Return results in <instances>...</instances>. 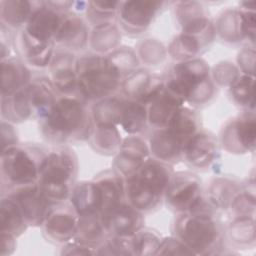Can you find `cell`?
I'll return each instance as SVG.
<instances>
[{
  "label": "cell",
  "mask_w": 256,
  "mask_h": 256,
  "mask_svg": "<svg viewBox=\"0 0 256 256\" xmlns=\"http://www.w3.org/2000/svg\"><path fill=\"white\" fill-rule=\"evenodd\" d=\"M93 127L91 111L77 95L59 96L48 112L39 119L43 138L57 145L89 140Z\"/></svg>",
  "instance_id": "1"
},
{
  "label": "cell",
  "mask_w": 256,
  "mask_h": 256,
  "mask_svg": "<svg viewBox=\"0 0 256 256\" xmlns=\"http://www.w3.org/2000/svg\"><path fill=\"white\" fill-rule=\"evenodd\" d=\"M163 79L166 91L191 105H204L216 94L210 68L200 57L176 62Z\"/></svg>",
  "instance_id": "2"
},
{
  "label": "cell",
  "mask_w": 256,
  "mask_h": 256,
  "mask_svg": "<svg viewBox=\"0 0 256 256\" xmlns=\"http://www.w3.org/2000/svg\"><path fill=\"white\" fill-rule=\"evenodd\" d=\"M78 173V158L74 150L64 145L48 149L41 164L37 185L54 205L69 199Z\"/></svg>",
  "instance_id": "3"
},
{
  "label": "cell",
  "mask_w": 256,
  "mask_h": 256,
  "mask_svg": "<svg viewBox=\"0 0 256 256\" xmlns=\"http://www.w3.org/2000/svg\"><path fill=\"white\" fill-rule=\"evenodd\" d=\"M173 235L194 255L221 254L225 246L224 229L214 212L179 213L173 223Z\"/></svg>",
  "instance_id": "4"
},
{
  "label": "cell",
  "mask_w": 256,
  "mask_h": 256,
  "mask_svg": "<svg viewBox=\"0 0 256 256\" xmlns=\"http://www.w3.org/2000/svg\"><path fill=\"white\" fill-rule=\"evenodd\" d=\"M173 173L171 164L150 157L125 180V200L142 213L154 210L164 198Z\"/></svg>",
  "instance_id": "5"
},
{
  "label": "cell",
  "mask_w": 256,
  "mask_h": 256,
  "mask_svg": "<svg viewBox=\"0 0 256 256\" xmlns=\"http://www.w3.org/2000/svg\"><path fill=\"white\" fill-rule=\"evenodd\" d=\"M77 96L86 103L114 95L123 75L105 55L89 53L76 60Z\"/></svg>",
  "instance_id": "6"
},
{
  "label": "cell",
  "mask_w": 256,
  "mask_h": 256,
  "mask_svg": "<svg viewBox=\"0 0 256 256\" xmlns=\"http://www.w3.org/2000/svg\"><path fill=\"white\" fill-rule=\"evenodd\" d=\"M48 149L30 144H16L1 153V192L37 183L41 164Z\"/></svg>",
  "instance_id": "7"
},
{
  "label": "cell",
  "mask_w": 256,
  "mask_h": 256,
  "mask_svg": "<svg viewBox=\"0 0 256 256\" xmlns=\"http://www.w3.org/2000/svg\"><path fill=\"white\" fill-rule=\"evenodd\" d=\"M201 179L190 171L174 172L164 193L167 207L176 213L192 210L203 198Z\"/></svg>",
  "instance_id": "8"
},
{
  "label": "cell",
  "mask_w": 256,
  "mask_h": 256,
  "mask_svg": "<svg viewBox=\"0 0 256 256\" xmlns=\"http://www.w3.org/2000/svg\"><path fill=\"white\" fill-rule=\"evenodd\" d=\"M219 145L229 153L253 152L256 141V121L254 111H245L230 120L221 130Z\"/></svg>",
  "instance_id": "9"
},
{
  "label": "cell",
  "mask_w": 256,
  "mask_h": 256,
  "mask_svg": "<svg viewBox=\"0 0 256 256\" xmlns=\"http://www.w3.org/2000/svg\"><path fill=\"white\" fill-rule=\"evenodd\" d=\"M167 2L133 0L121 2L117 19L120 27L128 34L144 32L154 21Z\"/></svg>",
  "instance_id": "10"
},
{
  "label": "cell",
  "mask_w": 256,
  "mask_h": 256,
  "mask_svg": "<svg viewBox=\"0 0 256 256\" xmlns=\"http://www.w3.org/2000/svg\"><path fill=\"white\" fill-rule=\"evenodd\" d=\"M78 218V214L67 200L52 206L41 227L47 239L64 245L74 238Z\"/></svg>",
  "instance_id": "11"
},
{
  "label": "cell",
  "mask_w": 256,
  "mask_h": 256,
  "mask_svg": "<svg viewBox=\"0 0 256 256\" xmlns=\"http://www.w3.org/2000/svg\"><path fill=\"white\" fill-rule=\"evenodd\" d=\"M3 195L17 202L28 226H42L53 206L40 191L37 183L12 189Z\"/></svg>",
  "instance_id": "12"
},
{
  "label": "cell",
  "mask_w": 256,
  "mask_h": 256,
  "mask_svg": "<svg viewBox=\"0 0 256 256\" xmlns=\"http://www.w3.org/2000/svg\"><path fill=\"white\" fill-rule=\"evenodd\" d=\"M218 157L219 141L213 133L204 129L194 134L183 147L182 159L194 169H209Z\"/></svg>",
  "instance_id": "13"
},
{
  "label": "cell",
  "mask_w": 256,
  "mask_h": 256,
  "mask_svg": "<svg viewBox=\"0 0 256 256\" xmlns=\"http://www.w3.org/2000/svg\"><path fill=\"white\" fill-rule=\"evenodd\" d=\"M101 219L108 236H132L144 226L143 213L126 200L104 212Z\"/></svg>",
  "instance_id": "14"
},
{
  "label": "cell",
  "mask_w": 256,
  "mask_h": 256,
  "mask_svg": "<svg viewBox=\"0 0 256 256\" xmlns=\"http://www.w3.org/2000/svg\"><path fill=\"white\" fill-rule=\"evenodd\" d=\"M12 41L15 50L25 63L36 68L50 66L56 52L54 42L40 41L29 35L23 28L16 31Z\"/></svg>",
  "instance_id": "15"
},
{
  "label": "cell",
  "mask_w": 256,
  "mask_h": 256,
  "mask_svg": "<svg viewBox=\"0 0 256 256\" xmlns=\"http://www.w3.org/2000/svg\"><path fill=\"white\" fill-rule=\"evenodd\" d=\"M89 37L87 23L76 13L68 11L62 14L54 43L62 50L69 52L81 51L88 46Z\"/></svg>",
  "instance_id": "16"
},
{
  "label": "cell",
  "mask_w": 256,
  "mask_h": 256,
  "mask_svg": "<svg viewBox=\"0 0 256 256\" xmlns=\"http://www.w3.org/2000/svg\"><path fill=\"white\" fill-rule=\"evenodd\" d=\"M76 60L74 55L66 50H56L49 66L50 80L60 96L77 95Z\"/></svg>",
  "instance_id": "17"
},
{
  "label": "cell",
  "mask_w": 256,
  "mask_h": 256,
  "mask_svg": "<svg viewBox=\"0 0 256 256\" xmlns=\"http://www.w3.org/2000/svg\"><path fill=\"white\" fill-rule=\"evenodd\" d=\"M62 14L48 6L45 1L37 5L23 29L32 37L43 42H54L59 29Z\"/></svg>",
  "instance_id": "18"
},
{
  "label": "cell",
  "mask_w": 256,
  "mask_h": 256,
  "mask_svg": "<svg viewBox=\"0 0 256 256\" xmlns=\"http://www.w3.org/2000/svg\"><path fill=\"white\" fill-rule=\"evenodd\" d=\"M184 143L178 139L167 127L155 128L150 134L149 149L152 158L167 164L182 159Z\"/></svg>",
  "instance_id": "19"
},
{
  "label": "cell",
  "mask_w": 256,
  "mask_h": 256,
  "mask_svg": "<svg viewBox=\"0 0 256 256\" xmlns=\"http://www.w3.org/2000/svg\"><path fill=\"white\" fill-rule=\"evenodd\" d=\"M68 200L78 216L101 215L103 212L101 194L93 180L75 183Z\"/></svg>",
  "instance_id": "20"
},
{
  "label": "cell",
  "mask_w": 256,
  "mask_h": 256,
  "mask_svg": "<svg viewBox=\"0 0 256 256\" xmlns=\"http://www.w3.org/2000/svg\"><path fill=\"white\" fill-rule=\"evenodd\" d=\"M29 102L38 120L43 117L59 97L51 80L46 77L32 79L25 87Z\"/></svg>",
  "instance_id": "21"
},
{
  "label": "cell",
  "mask_w": 256,
  "mask_h": 256,
  "mask_svg": "<svg viewBox=\"0 0 256 256\" xmlns=\"http://www.w3.org/2000/svg\"><path fill=\"white\" fill-rule=\"evenodd\" d=\"M102 198L103 212L125 200V179L114 169L99 172L93 178ZM101 214V215H102Z\"/></svg>",
  "instance_id": "22"
},
{
  "label": "cell",
  "mask_w": 256,
  "mask_h": 256,
  "mask_svg": "<svg viewBox=\"0 0 256 256\" xmlns=\"http://www.w3.org/2000/svg\"><path fill=\"white\" fill-rule=\"evenodd\" d=\"M31 80L30 70L23 60L9 57L1 61V96L24 88Z\"/></svg>",
  "instance_id": "23"
},
{
  "label": "cell",
  "mask_w": 256,
  "mask_h": 256,
  "mask_svg": "<svg viewBox=\"0 0 256 256\" xmlns=\"http://www.w3.org/2000/svg\"><path fill=\"white\" fill-rule=\"evenodd\" d=\"M241 189V184L235 179L227 176H217L210 181L204 197L215 211L226 210L234 196Z\"/></svg>",
  "instance_id": "24"
},
{
  "label": "cell",
  "mask_w": 256,
  "mask_h": 256,
  "mask_svg": "<svg viewBox=\"0 0 256 256\" xmlns=\"http://www.w3.org/2000/svg\"><path fill=\"white\" fill-rule=\"evenodd\" d=\"M184 105V102L169 93L165 89L163 92L147 106L148 124L155 128L166 127L176 111Z\"/></svg>",
  "instance_id": "25"
},
{
  "label": "cell",
  "mask_w": 256,
  "mask_h": 256,
  "mask_svg": "<svg viewBox=\"0 0 256 256\" xmlns=\"http://www.w3.org/2000/svg\"><path fill=\"white\" fill-rule=\"evenodd\" d=\"M37 2L27 0H2L0 2L1 25L9 30L17 31L22 29L34 11Z\"/></svg>",
  "instance_id": "26"
},
{
  "label": "cell",
  "mask_w": 256,
  "mask_h": 256,
  "mask_svg": "<svg viewBox=\"0 0 256 256\" xmlns=\"http://www.w3.org/2000/svg\"><path fill=\"white\" fill-rule=\"evenodd\" d=\"M210 42L212 40L180 32L171 41L168 47V54L177 62L191 60L198 58Z\"/></svg>",
  "instance_id": "27"
},
{
  "label": "cell",
  "mask_w": 256,
  "mask_h": 256,
  "mask_svg": "<svg viewBox=\"0 0 256 256\" xmlns=\"http://www.w3.org/2000/svg\"><path fill=\"white\" fill-rule=\"evenodd\" d=\"M2 120L21 123L34 116L33 109L24 88L6 96H1Z\"/></svg>",
  "instance_id": "28"
},
{
  "label": "cell",
  "mask_w": 256,
  "mask_h": 256,
  "mask_svg": "<svg viewBox=\"0 0 256 256\" xmlns=\"http://www.w3.org/2000/svg\"><path fill=\"white\" fill-rule=\"evenodd\" d=\"M201 125V116L198 111L183 105L172 116L166 127L185 145L194 134L202 129Z\"/></svg>",
  "instance_id": "29"
},
{
  "label": "cell",
  "mask_w": 256,
  "mask_h": 256,
  "mask_svg": "<svg viewBox=\"0 0 256 256\" xmlns=\"http://www.w3.org/2000/svg\"><path fill=\"white\" fill-rule=\"evenodd\" d=\"M107 237L101 215H83L78 218L76 233L72 240L98 249Z\"/></svg>",
  "instance_id": "30"
},
{
  "label": "cell",
  "mask_w": 256,
  "mask_h": 256,
  "mask_svg": "<svg viewBox=\"0 0 256 256\" xmlns=\"http://www.w3.org/2000/svg\"><path fill=\"white\" fill-rule=\"evenodd\" d=\"M0 232L9 233L16 238L28 228L21 208L9 196L2 195L0 203Z\"/></svg>",
  "instance_id": "31"
},
{
  "label": "cell",
  "mask_w": 256,
  "mask_h": 256,
  "mask_svg": "<svg viewBox=\"0 0 256 256\" xmlns=\"http://www.w3.org/2000/svg\"><path fill=\"white\" fill-rule=\"evenodd\" d=\"M89 140L91 147L103 155L117 154L122 143L117 126L110 124H94Z\"/></svg>",
  "instance_id": "32"
},
{
  "label": "cell",
  "mask_w": 256,
  "mask_h": 256,
  "mask_svg": "<svg viewBox=\"0 0 256 256\" xmlns=\"http://www.w3.org/2000/svg\"><path fill=\"white\" fill-rule=\"evenodd\" d=\"M119 125L129 135L144 131L148 125L147 106L136 100L125 98Z\"/></svg>",
  "instance_id": "33"
},
{
  "label": "cell",
  "mask_w": 256,
  "mask_h": 256,
  "mask_svg": "<svg viewBox=\"0 0 256 256\" xmlns=\"http://www.w3.org/2000/svg\"><path fill=\"white\" fill-rule=\"evenodd\" d=\"M225 239L237 247H250L255 243L254 215L234 216L233 220L224 229Z\"/></svg>",
  "instance_id": "34"
},
{
  "label": "cell",
  "mask_w": 256,
  "mask_h": 256,
  "mask_svg": "<svg viewBox=\"0 0 256 256\" xmlns=\"http://www.w3.org/2000/svg\"><path fill=\"white\" fill-rule=\"evenodd\" d=\"M125 98L111 95L94 102L91 116L94 124H110L118 126Z\"/></svg>",
  "instance_id": "35"
},
{
  "label": "cell",
  "mask_w": 256,
  "mask_h": 256,
  "mask_svg": "<svg viewBox=\"0 0 256 256\" xmlns=\"http://www.w3.org/2000/svg\"><path fill=\"white\" fill-rule=\"evenodd\" d=\"M121 39L118 26L114 23H105L95 26L89 37V42L95 53L104 55L116 49Z\"/></svg>",
  "instance_id": "36"
},
{
  "label": "cell",
  "mask_w": 256,
  "mask_h": 256,
  "mask_svg": "<svg viewBox=\"0 0 256 256\" xmlns=\"http://www.w3.org/2000/svg\"><path fill=\"white\" fill-rule=\"evenodd\" d=\"M214 28L215 33L225 41L237 43L244 40L238 9H227L223 11Z\"/></svg>",
  "instance_id": "37"
},
{
  "label": "cell",
  "mask_w": 256,
  "mask_h": 256,
  "mask_svg": "<svg viewBox=\"0 0 256 256\" xmlns=\"http://www.w3.org/2000/svg\"><path fill=\"white\" fill-rule=\"evenodd\" d=\"M254 76L240 74L229 86V93L233 101L245 108L246 111H254Z\"/></svg>",
  "instance_id": "38"
},
{
  "label": "cell",
  "mask_w": 256,
  "mask_h": 256,
  "mask_svg": "<svg viewBox=\"0 0 256 256\" xmlns=\"http://www.w3.org/2000/svg\"><path fill=\"white\" fill-rule=\"evenodd\" d=\"M121 1H89L87 4V20L94 27L114 22Z\"/></svg>",
  "instance_id": "39"
},
{
  "label": "cell",
  "mask_w": 256,
  "mask_h": 256,
  "mask_svg": "<svg viewBox=\"0 0 256 256\" xmlns=\"http://www.w3.org/2000/svg\"><path fill=\"white\" fill-rule=\"evenodd\" d=\"M161 241L159 232L143 226L131 236L133 255H156Z\"/></svg>",
  "instance_id": "40"
},
{
  "label": "cell",
  "mask_w": 256,
  "mask_h": 256,
  "mask_svg": "<svg viewBox=\"0 0 256 256\" xmlns=\"http://www.w3.org/2000/svg\"><path fill=\"white\" fill-rule=\"evenodd\" d=\"M151 73L146 69H135L125 75L121 82V90L127 99L137 100L147 85Z\"/></svg>",
  "instance_id": "41"
},
{
  "label": "cell",
  "mask_w": 256,
  "mask_h": 256,
  "mask_svg": "<svg viewBox=\"0 0 256 256\" xmlns=\"http://www.w3.org/2000/svg\"><path fill=\"white\" fill-rule=\"evenodd\" d=\"M107 57L117 67L123 77L137 69L139 63L136 52L127 46L117 47L112 52H110Z\"/></svg>",
  "instance_id": "42"
},
{
  "label": "cell",
  "mask_w": 256,
  "mask_h": 256,
  "mask_svg": "<svg viewBox=\"0 0 256 256\" xmlns=\"http://www.w3.org/2000/svg\"><path fill=\"white\" fill-rule=\"evenodd\" d=\"M100 255H133L131 236H108L98 247Z\"/></svg>",
  "instance_id": "43"
},
{
  "label": "cell",
  "mask_w": 256,
  "mask_h": 256,
  "mask_svg": "<svg viewBox=\"0 0 256 256\" xmlns=\"http://www.w3.org/2000/svg\"><path fill=\"white\" fill-rule=\"evenodd\" d=\"M210 74L215 84L229 88V86L238 78L241 72L233 63L223 61L215 65Z\"/></svg>",
  "instance_id": "44"
},
{
  "label": "cell",
  "mask_w": 256,
  "mask_h": 256,
  "mask_svg": "<svg viewBox=\"0 0 256 256\" xmlns=\"http://www.w3.org/2000/svg\"><path fill=\"white\" fill-rule=\"evenodd\" d=\"M119 151L143 160H147L151 157L149 144H147L141 137L136 135H129L128 137L122 139Z\"/></svg>",
  "instance_id": "45"
},
{
  "label": "cell",
  "mask_w": 256,
  "mask_h": 256,
  "mask_svg": "<svg viewBox=\"0 0 256 256\" xmlns=\"http://www.w3.org/2000/svg\"><path fill=\"white\" fill-rule=\"evenodd\" d=\"M229 208L234 216L254 215L255 194H252L243 188L234 196Z\"/></svg>",
  "instance_id": "46"
},
{
  "label": "cell",
  "mask_w": 256,
  "mask_h": 256,
  "mask_svg": "<svg viewBox=\"0 0 256 256\" xmlns=\"http://www.w3.org/2000/svg\"><path fill=\"white\" fill-rule=\"evenodd\" d=\"M156 255H194L178 237L175 235L162 238Z\"/></svg>",
  "instance_id": "47"
},
{
  "label": "cell",
  "mask_w": 256,
  "mask_h": 256,
  "mask_svg": "<svg viewBox=\"0 0 256 256\" xmlns=\"http://www.w3.org/2000/svg\"><path fill=\"white\" fill-rule=\"evenodd\" d=\"M238 69L242 74H248L254 76L255 65V49L254 46H247L242 48L237 57Z\"/></svg>",
  "instance_id": "48"
},
{
  "label": "cell",
  "mask_w": 256,
  "mask_h": 256,
  "mask_svg": "<svg viewBox=\"0 0 256 256\" xmlns=\"http://www.w3.org/2000/svg\"><path fill=\"white\" fill-rule=\"evenodd\" d=\"M61 255H95L97 254V249L76 241H70L63 245Z\"/></svg>",
  "instance_id": "49"
},
{
  "label": "cell",
  "mask_w": 256,
  "mask_h": 256,
  "mask_svg": "<svg viewBox=\"0 0 256 256\" xmlns=\"http://www.w3.org/2000/svg\"><path fill=\"white\" fill-rule=\"evenodd\" d=\"M1 139H2V150L18 144L17 132L12 123L5 120L1 121Z\"/></svg>",
  "instance_id": "50"
},
{
  "label": "cell",
  "mask_w": 256,
  "mask_h": 256,
  "mask_svg": "<svg viewBox=\"0 0 256 256\" xmlns=\"http://www.w3.org/2000/svg\"><path fill=\"white\" fill-rule=\"evenodd\" d=\"M0 248H1L0 254L2 256L12 254L16 248V237L13 236L12 234L1 232Z\"/></svg>",
  "instance_id": "51"
}]
</instances>
